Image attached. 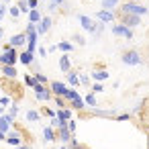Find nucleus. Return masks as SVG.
<instances>
[{
  "label": "nucleus",
  "mask_w": 149,
  "mask_h": 149,
  "mask_svg": "<svg viewBox=\"0 0 149 149\" xmlns=\"http://www.w3.org/2000/svg\"><path fill=\"white\" fill-rule=\"evenodd\" d=\"M120 13H123V15H137V17H145V15H149V8H147V6H143L141 2H135V0H131V2H127V4H123V6H120Z\"/></svg>",
  "instance_id": "f257e3e1"
},
{
  "label": "nucleus",
  "mask_w": 149,
  "mask_h": 149,
  "mask_svg": "<svg viewBox=\"0 0 149 149\" xmlns=\"http://www.w3.org/2000/svg\"><path fill=\"white\" fill-rule=\"evenodd\" d=\"M19 59V53L15 47H10L8 43L2 47V53H0V65H15Z\"/></svg>",
  "instance_id": "f03ea898"
},
{
  "label": "nucleus",
  "mask_w": 149,
  "mask_h": 149,
  "mask_svg": "<svg viewBox=\"0 0 149 149\" xmlns=\"http://www.w3.org/2000/svg\"><path fill=\"white\" fill-rule=\"evenodd\" d=\"M33 92H35V98H37L39 102H49V100L53 98L51 90H49L45 84H39V82H35V86H33Z\"/></svg>",
  "instance_id": "7ed1b4c3"
},
{
  "label": "nucleus",
  "mask_w": 149,
  "mask_h": 149,
  "mask_svg": "<svg viewBox=\"0 0 149 149\" xmlns=\"http://www.w3.org/2000/svg\"><path fill=\"white\" fill-rule=\"evenodd\" d=\"M63 98H65L74 108H78V110H82V108L86 106V104H84V98L78 94V90H76V88H70V90L65 92V96H63Z\"/></svg>",
  "instance_id": "20e7f679"
},
{
  "label": "nucleus",
  "mask_w": 149,
  "mask_h": 149,
  "mask_svg": "<svg viewBox=\"0 0 149 149\" xmlns=\"http://www.w3.org/2000/svg\"><path fill=\"white\" fill-rule=\"evenodd\" d=\"M112 35H114V37H123V39L131 41V39H133V29H129V27H127V25H123V23H116V25H112Z\"/></svg>",
  "instance_id": "39448f33"
},
{
  "label": "nucleus",
  "mask_w": 149,
  "mask_h": 149,
  "mask_svg": "<svg viewBox=\"0 0 149 149\" xmlns=\"http://www.w3.org/2000/svg\"><path fill=\"white\" fill-rule=\"evenodd\" d=\"M120 59H123L125 65H139V63H141V55H139V51H127V53L120 55Z\"/></svg>",
  "instance_id": "423d86ee"
},
{
  "label": "nucleus",
  "mask_w": 149,
  "mask_h": 149,
  "mask_svg": "<svg viewBox=\"0 0 149 149\" xmlns=\"http://www.w3.org/2000/svg\"><path fill=\"white\" fill-rule=\"evenodd\" d=\"M49 90H51L53 96H65V92L70 90V86H68L65 82H57V80H53V82L49 84Z\"/></svg>",
  "instance_id": "0eeeda50"
},
{
  "label": "nucleus",
  "mask_w": 149,
  "mask_h": 149,
  "mask_svg": "<svg viewBox=\"0 0 149 149\" xmlns=\"http://www.w3.org/2000/svg\"><path fill=\"white\" fill-rule=\"evenodd\" d=\"M51 25H53V21H51V17H41V21L35 25V29H37V33H39V37L41 35H45L49 29H51Z\"/></svg>",
  "instance_id": "6e6552de"
},
{
  "label": "nucleus",
  "mask_w": 149,
  "mask_h": 149,
  "mask_svg": "<svg viewBox=\"0 0 149 149\" xmlns=\"http://www.w3.org/2000/svg\"><path fill=\"white\" fill-rule=\"evenodd\" d=\"M78 21H80V25H82V29H84V31H88V33H94V31H96V25H98V23H94L90 17L80 15V17H78Z\"/></svg>",
  "instance_id": "1a4fd4ad"
},
{
  "label": "nucleus",
  "mask_w": 149,
  "mask_h": 149,
  "mask_svg": "<svg viewBox=\"0 0 149 149\" xmlns=\"http://www.w3.org/2000/svg\"><path fill=\"white\" fill-rule=\"evenodd\" d=\"M39 47V33L33 31V33H27V51L35 53V49Z\"/></svg>",
  "instance_id": "9d476101"
},
{
  "label": "nucleus",
  "mask_w": 149,
  "mask_h": 149,
  "mask_svg": "<svg viewBox=\"0 0 149 149\" xmlns=\"http://www.w3.org/2000/svg\"><path fill=\"white\" fill-rule=\"evenodd\" d=\"M120 23L127 25L129 29H133V27H137L141 23V17H137V15H123L120 13Z\"/></svg>",
  "instance_id": "9b49d317"
},
{
  "label": "nucleus",
  "mask_w": 149,
  "mask_h": 149,
  "mask_svg": "<svg viewBox=\"0 0 149 149\" xmlns=\"http://www.w3.org/2000/svg\"><path fill=\"white\" fill-rule=\"evenodd\" d=\"M8 45L15 47V49H17V47H25V45H27V35H25V33H17V35H13V37L8 39Z\"/></svg>",
  "instance_id": "f8f14e48"
},
{
  "label": "nucleus",
  "mask_w": 149,
  "mask_h": 149,
  "mask_svg": "<svg viewBox=\"0 0 149 149\" xmlns=\"http://www.w3.org/2000/svg\"><path fill=\"white\" fill-rule=\"evenodd\" d=\"M96 19L100 21V23H114V13L112 10H104V8H100L98 13H96Z\"/></svg>",
  "instance_id": "ddd939ff"
},
{
  "label": "nucleus",
  "mask_w": 149,
  "mask_h": 149,
  "mask_svg": "<svg viewBox=\"0 0 149 149\" xmlns=\"http://www.w3.org/2000/svg\"><path fill=\"white\" fill-rule=\"evenodd\" d=\"M13 123H15V118H13V116L2 114V116H0V131H2V133H8V131H10V127H13Z\"/></svg>",
  "instance_id": "4468645a"
},
{
  "label": "nucleus",
  "mask_w": 149,
  "mask_h": 149,
  "mask_svg": "<svg viewBox=\"0 0 149 149\" xmlns=\"http://www.w3.org/2000/svg\"><path fill=\"white\" fill-rule=\"evenodd\" d=\"M19 61L23 63V65H33V61H35V53H31V51H23V53H19Z\"/></svg>",
  "instance_id": "2eb2a0df"
},
{
  "label": "nucleus",
  "mask_w": 149,
  "mask_h": 149,
  "mask_svg": "<svg viewBox=\"0 0 149 149\" xmlns=\"http://www.w3.org/2000/svg\"><path fill=\"white\" fill-rule=\"evenodd\" d=\"M6 135H8V137H6V139H4V141H6V143H8V145H13V147H19V145H21V143H23V137H21V135H19V133H10V131H8V133H6Z\"/></svg>",
  "instance_id": "dca6fc26"
},
{
  "label": "nucleus",
  "mask_w": 149,
  "mask_h": 149,
  "mask_svg": "<svg viewBox=\"0 0 149 149\" xmlns=\"http://www.w3.org/2000/svg\"><path fill=\"white\" fill-rule=\"evenodd\" d=\"M59 70H61L63 74H68V72L72 70V61H70V55H68V53H63V55L59 57Z\"/></svg>",
  "instance_id": "f3484780"
},
{
  "label": "nucleus",
  "mask_w": 149,
  "mask_h": 149,
  "mask_svg": "<svg viewBox=\"0 0 149 149\" xmlns=\"http://www.w3.org/2000/svg\"><path fill=\"white\" fill-rule=\"evenodd\" d=\"M90 78H92L94 82H104V80H108V72H106V70H94V72L90 74Z\"/></svg>",
  "instance_id": "a211bd4d"
},
{
  "label": "nucleus",
  "mask_w": 149,
  "mask_h": 149,
  "mask_svg": "<svg viewBox=\"0 0 149 149\" xmlns=\"http://www.w3.org/2000/svg\"><path fill=\"white\" fill-rule=\"evenodd\" d=\"M57 135H59V139H61L63 143H70V139L74 137V133H72L68 127H59V129H57Z\"/></svg>",
  "instance_id": "6ab92c4d"
},
{
  "label": "nucleus",
  "mask_w": 149,
  "mask_h": 149,
  "mask_svg": "<svg viewBox=\"0 0 149 149\" xmlns=\"http://www.w3.org/2000/svg\"><path fill=\"white\" fill-rule=\"evenodd\" d=\"M2 76L8 78V80H15L19 74H17V68L15 65H2Z\"/></svg>",
  "instance_id": "aec40b11"
},
{
  "label": "nucleus",
  "mask_w": 149,
  "mask_h": 149,
  "mask_svg": "<svg viewBox=\"0 0 149 149\" xmlns=\"http://www.w3.org/2000/svg\"><path fill=\"white\" fill-rule=\"evenodd\" d=\"M55 137H57V133H55V129H53L51 125L43 129V139H45L47 143H51V141H55Z\"/></svg>",
  "instance_id": "412c9836"
},
{
  "label": "nucleus",
  "mask_w": 149,
  "mask_h": 149,
  "mask_svg": "<svg viewBox=\"0 0 149 149\" xmlns=\"http://www.w3.org/2000/svg\"><path fill=\"white\" fill-rule=\"evenodd\" d=\"M72 114H74V112H72L70 108H65V106H63V108H59V110H55V116H57V118H61V120H70V118H72Z\"/></svg>",
  "instance_id": "4be33fe9"
},
{
  "label": "nucleus",
  "mask_w": 149,
  "mask_h": 149,
  "mask_svg": "<svg viewBox=\"0 0 149 149\" xmlns=\"http://www.w3.org/2000/svg\"><path fill=\"white\" fill-rule=\"evenodd\" d=\"M57 49H59L61 53H72V51H74V43H70V41H59V43H57Z\"/></svg>",
  "instance_id": "5701e85b"
},
{
  "label": "nucleus",
  "mask_w": 149,
  "mask_h": 149,
  "mask_svg": "<svg viewBox=\"0 0 149 149\" xmlns=\"http://www.w3.org/2000/svg\"><path fill=\"white\" fill-rule=\"evenodd\" d=\"M84 104H86V106H90V108H94V106L98 104V100H96V94H94V92H88V94L84 96Z\"/></svg>",
  "instance_id": "b1692460"
},
{
  "label": "nucleus",
  "mask_w": 149,
  "mask_h": 149,
  "mask_svg": "<svg viewBox=\"0 0 149 149\" xmlns=\"http://www.w3.org/2000/svg\"><path fill=\"white\" fill-rule=\"evenodd\" d=\"M118 2H120V0H102L100 6H102L104 10H114V8L118 6Z\"/></svg>",
  "instance_id": "393cba45"
},
{
  "label": "nucleus",
  "mask_w": 149,
  "mask_h": 149,
  "mask_svg": "<svg viewBox=\"0 0 149 149\" xmlns=\"http://www.w3.org/2000/svg\"><path fill=\"white\" fill-rule=\"evenodd\" d=\"M27 15H29V23H35V25H37V23L41 21V13H39V8H31Z\"/></svg>",
  "instance_id": "a878e982"
},
{
  "label": "nucleus",
  "mask_w": 149,
  "mask_h": 149,
  "mask_svg": "<svg viewBox=\"0 0 149 149\" xmlns=\"http://www.w3.org/2000/svg\"><path fill=\"white\" fill-rule=\"evenodd\" d=\"M68 84H70V86H74V88H78V86H80V78H78V74H76V72H72V70L68 72Z\"/></svg>",
  "instance_id": "bb28decb"
},
{
  "label": "nucleus",
  "mask_w": 149,
  "mask_h": 149,
  "mask_svg": "<svg viewBox=\"0 0 149 149\" xmlns=\"http://www.w3.org/2000/svg\"><path fill=\"white\" fill-rule=\"evenodd\" d=\"M25 116H27V120H29V123H37V120L41 118V114H39L37 110H27V114H25Z\"/></svg>",
  "instance_id": "cd10ccee"
},
{
  "label": "nucleus",
  "mask_w": 149,
  "mask_h": 149,
  "mask_svg": "<svg viewBox=\"0 0 149 149\" xmlns=\"http://www.w3.org/2000/svg\"><path fill=\"white\" fill-rule=\"evenodd\" d=\"M10 104H13V100H10L8 94H0V106L4 108V106H10Z\"/></svg>",
  "instance_id": "c85d7f7f"
},
{
  "label": "nucleus",
  "mask_w": 149,
  "mask_h": 149,
  "mask_svg": "<svg viewBox=\"0 0 149 149\" xmlns=\"http://www.w3.org/2000/svg\"><path fill=\"white\" fill-rule=\"evenodd\" d=\"M17 6H19L21 15H27V13L31 10V8H29V4H27V0H19V4H17Z\"/></svg>",
  "instance_id": "c756f323"
},
{
  "label": "nucleus",
  "mask_w": 149,
  "mask_h": 149,
  "mask_svg": "<svg viewBox=\"0 0 149 149\" xmlns=\"http://www.w3.org/2000/svg\"><path fill=\"white\" fill-rule=\"evenodd\" d=\"M35 82H39V84H47V76L45 74H41V72H35Z\"/></svg>",
  "instance_id": "7c9ffc66"
},
{
  "label": "nucleus",
  "mask_w": 149,
  "mask_h": 149,
  "mask_svg": "<svg viewBox=\"0 0 149 149\" xmlns=\"http://www.w3.org/2000/svg\"><path fill=\"white\" fill-rule=\"evenodd\" d=\"M8 15H10L13 19H19V17H21V10H19V6H8Z\"/></svg>",
  "instance_id": "2f4dec72"
},
{
  "label": "nucleus",
  "mask_w": 149,
  "mask_h": 149,
  "mask_svg": "<svg viewBox=\"0 0 149 149\" xmlns=\"http://www.w3.org/2000/svg\"><path fill=\"white\" fill-rule=\"evenodd\" d=\"M92 92H94V94H100V92H104V84H102V82H96V84H92Z\"/></svg>",
  "instance_id": "473e14b6"
},
{
  "label": "nucleus",
  "mask_w": 149,
  "mask_h": 149,
  "mask_svg": "<svg viewBox=\"0 0 149 149\" xmlns=\"http://www.w3.org/2000/svg\"><path fill=\"white\" fill-rule=\"evenodd\" d=\"M78 78H80V84L82 86H90V76L88 74H80Z\"/></svg>",
  "instance_id": "72a5a7b5"
},
{
  "label": "nucleus",
  "mask_w": 149,
  "mask_h": 149,
  "mask_svg": "<svg viewBox=\"0 0 149 149\" xmlns=\"http://www.w3.org/2000/svg\"><path fill=\"white\" fill-rule=\"evenodd\" d=\"M17 114H19V104H10V110H8V116H13V118H17Z\"/></svg>",
  "instance_id": "f704fd0d"
},
{
  "label": "nucleus",
  "mask_w": 149,
  "mask_h": 149,
  "mask_svg": "<svg viewBox=\"0 0 149 149\" xmlns=\"http://www.w3.org/2000/svg\"><path fill=\"white\" fill-rule=\"evenodd\" d=\"M6 13H8V8L4 6V2H0V21H2V19L6 17Z\"/></svg>",
  "instance_id": "c9c22d12"
},
{
  "label": "nucleus",
  "mask_w": 149,
  "mask_h": 149,
  "mask_svg": "<svg viewBox=\"0 0 149 149\" xmlns=\"http://www.w3.org/2000/svg\"><path fill=\"white\" fill-rule=\"evenodd\" d=\"M25 84H27L29 88H33V86H35V78H33V76H25Z\"/></svg>",
  "instance_id": "e433bc0d"
},
{
  "label": "nucleus",
  "mask_w": 149,
  "mask_h": 149,
  "mask_svg": "<svg viewBox=\"0 0 149 149\" xmlns=\"http://www.w3.org/2000/svg\"><path fill=\"white\" fill-rule=\"evenodd\" d=\"M74 41H76L78 45H86V39H84L82 35H74Z\"/></svg>",
  "instance_id": "4c0bfd02"
},
{
  "label": "nucleus",
  "mask_w": 149,
  "mask_h": 149,
  "mask_svg": "<svg viewBox=\"0 0 149 149\" xmlns=\"http://www.w3.org/2000/svg\"><path fill=\"white\" fill-rule=\"evenodd\" d=\"M76 127H78V125H76V120H74V118H70V120H68V129H70L72 133H76Z\"/></svg>",
  "instance_id": "58836bf2"
},
{
  "label": "nucleus",
  "mask_w": 149,
  "mask_h": 149,
  "mask_svg": "<svg viewBox=\"0 0 149 149\" xmlns=\"http://www.w3.org/2000/svg\"><path fill=\"white\" fill-rule=\"evenodd\" d=\"M29 8H39V0H27Z\"/></svg>",
  "instance_id": "ea45409f"
},
{
  "label": "nucleus",
  "mask_w": 149,
  "mask_h": 149,
  "mask_svg": "<svg viewBox=\"0 0 149 149\" xmlns=\"http://www.w3.org/2000/svg\"><path fill=\"white\" fill-rule=\"evenodd\" d=\"M37 51H39L41 57H47V49H45V47H37Z\"/></svg>",
  "instance_id": "a19ab883"
},
{
  "label": "nucleus",
  "mask_w": 149,
  "mask_h": 149,
  "mask_svg": "<svg viewBox=\"0 0 149 149\" xmlns=\"http://www.w3.org/2000/svg\"><path fill=\"white\" fill-rule=\"evenodd\" d=\"M127 118H131V114H129V112H125V114H120V116H116V120H127Z\"/></svg>",
  "instance_id": "79ce46f5"
},
{
  "label": "nucleus",
  "mask_w": 149,
  "mask_h": 149,
  "mask_svg": "<svg viewBox=\"0 0 149 149\" xmlns=\"http://www.w3.org/2000/svg\"><path fill=\"white\" fill-rule=\"evenodd\" d=\"M49 10H51V13L57 10V4H55V2H49Z\"/></svg>",
  "instance_id": "37998d69"
},
{
  "label": "nucleus",
  "mask_w": 149,
  "mask_h": 149,
  "mask_svg": "<svg viewBox=\"0 0 149 149\" xmlns=\"http://www.w3.org/2000/svg\"><path fill=\"white\" fill-rule=\"evenodd\" d=\"M53 51H57V45H49V49H47V53H53Z\"/></svg>",
  "instance_id": "c03bdc74"
},
{
  "label": "nucleus",
  "mask_w": 149,
  "mask_h": 149,
  "mask_svg": "<svg viewBox=\"0 0 149 149\" xmlns=\"http://www.w3.org/2000/svg\"><path fill=\"white\" fill-rule=\"evenodd\" d=\"M17 149H31V145H23V143H21V145H19Z\"/></svg>",
  "instance_id": "a18cd8bd"
},
{
  "label": "nucleus",
  "mask_w": 149,
  "mask_h": 149,
  "mask_svg": "<svg viewBox=\"0 0 149 149\" xmlns=\"http://www.w3.org/2000/svg\"><path fill=\"white\" fill-rule=\"evenodd\" d=\"M51 2H55V4H57V6H61V4H63V2H65V0H51Z\"/></svg>",
  "instance_id": "49530a36"
},
{
  "label": "nucleus",
  "mask_w": 149,
  "mask_h": 149,
  "mask_svg": "<svg viewBox=\"0 0 149 149\" xmlns=\"http://www.w3.org/2000/svg\"><path fill=\"white\" fill-rule=\"evenodd\" d=\"M6 139V133H2V131H0V141H4Z\"/></svg>",
  "instance_id": "de8ad7c7"
},
{
  "label": "nucleus",
  "mask_w": 149,
  "mask_h": 149,
  "mask_svg": "<svg viewBox=\"0 0 149 149\" xmlns=\"http://www.w3.org/2000/svg\"><path fill=\"white\" fill-rule=\"evenodd\" d=\"M2 37H4V29L0 27V41H2Z\"/></svg>",
  "instance_id": "09e8293b"
},
{
  "label": "nucleus",
  "mask_w": 149,
  "mask_h": 149,
  "mask_svg": "<svg viewBox=\"0 0 149 149\" xmlns=\"http://www.w3.org/2000/svg\"><path fill=\"white\" fill-rule=\"evenodd\" d=\"M2 114H4V108H2V106H0V116H2Z\"/></svg>",
  "instance_id": "8fccbe9b"
},
{
  "label": "nucleus",
  "mask_w": 149,
  "mask_h": 149,
  "mask_svg": "<svg viewBox=\"0 0 149 149\" xmlns=\"http://www.w3.org/2000/svg\"><path fill=\"white\" fill-rule=\"evenodd\" d=\"M59 149H68V147H59Z\"/></svg>",
  "instance_id": "3c124183"
},
{
  "label": "nucleus",
  "mask_w": 149,
  "mask_h": 149,
  "mask_svg": "<svg viewBox=\"0 0 149 149\" xmlns=\"http://www.w3.org/2000/svg\"><path fill=\"white\" fill-rule=\"evenodd\" d=\"M135 2H141V0H135Z\"/></svg>",
  "instance_id": "603ef678"
}]
</instances>
